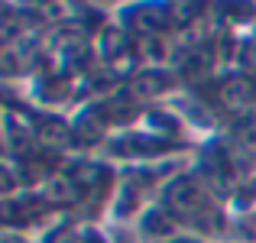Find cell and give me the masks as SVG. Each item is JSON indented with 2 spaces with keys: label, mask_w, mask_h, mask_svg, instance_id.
Segmentation results:
<instances>
[{
  "label": "cell",
  "mask_w": 256,
  "mask_h": 243,
  "mask_svg": "<svg viewBox=\"0 0 256 243\" xmlns=\"http://www.w3.org/2000/svg\"><path fill=\"white\" fill-rule=\"evenodd\" d=\"M166 204H169V214H175V218H198L208 204V194L194 178H178L166 194Z\"/></svg>",
  "instance_id": "obj_1"
},
{
  "label": "cell",
  "mask_w": 256,
  "mask_h": 243,
  "mask_svg": "<svg viewBox=\"0 0 256 243\" xmlns=\"http://www.w3.org/2000/svg\"><path fill=\"white\" fill-rule=\"evenodd\" d=\"M140 49H143L146 58H152V62H166V58L172 56V42L166 36H146L143 42H140Z\"/></svg>",
  "instance_id": "obj_5"
},
{
  "label": "cell",
  "mask_w": 256,
  "mask_h": 243,
  "mask_svg": "<svg viewBox=\"0 0 256 243\" xmlns=\"http://www.w3.org/2000/svg\"><path fill=\"white\" fill-rule=\"evenodd\" d=\"M237 146L244 152L256 156V124H240L237 126Z\"/></svg>",
  "instance_id": "obj_9"
},
{
  "label": "cell",
  "mask_w": 256,
  "mask_h": 243,
  "mask_svg": "<svg viewBox=\"0 0 256 243\" xmlns=\"http://www.w3.org/2000/svg\"><path fill=\"white\" fill-rule=\"evenodd\" d=\"M162 23H166V13L152 10V6H143V10L133 13V26L146 36H162Z\"/></svg>",
  "instance_id": "obj_4"
},
{
  "label": "cell",
  "mask_w": 256,
  "mask_h": 243,
  "mask_svg": "<svg viewBox=\"0 0 256 243\" xmlns=\"http://www.w3.org/2000/svg\"><path fill=\"white\" fill-rule=\"evenodd\" d=\"M146 230H156V234H162V237H172L175 240V230H178V227H175V218L172 214H166V211H159V214H150V218H146Z\"/></svg>",
  "instance_id": "obj_7"
},
{
  "label": "cell",
  "mask_w": 256,
  "mask_h": 243,
  "mask_svg": "<svg viewBox=\"0 0 256 243\" xmlns=\"http://www.w3.org/2000/svg\"><path fill=\"white\" fill-rule=\"evenodd\" d=\"M194 13H198V6H172L169 16H172V20H182V23H188Z\"/></svg>",
  "instance_id": "obj_11"
},
{
  "label": "cell",
  "mask_w": 256,
  "mask_h": 243,
  "mask_svg": "<svg viewBox=\"0 0 256 243\" xmlns=\"http://www.w3.org/2000/svg\"><path fill=\"white\" fill-rule=\"evenodd\" d=\"M52 243H84V234H78V230H62V234H56V240Z\"/></svg>",
  "instance_id": "obj_12"
},
{
  "label": "cell",
  "mask_w": 256,
  "mask_h": 243,
  "mask_svg": "<svg viewBox=\"0 0 256 243\" xmlns=\"http://www.w3.org/2000/svg\"><path fill=\"white\" fill-rule=\"evenodd\" d=\"M218 98H220V104L227 107V110H250L253 107V100H256V84L250 78H244V75H237V78H227L224 84H220V91H218Z\"/></svg>",
  "instance_id": "obj_2"
},
{
  "label": "cell",
  "mask_w": 256,
  "mask_h": 243,
  "mask_svg": "<svg viewBox=\"0 0 256 243\" xmlns=\"http://www.w3.org/2000/svg\"><path fill=\"white\" fill-rule=\"evenodd\" d=\"M39 140H42L46 146H52V150H62V146L68 143V133H65L62 124H46L42 133H39Z\"/></svg>",
  "instance_id": "obj_8"
},
{
  "label": "cell",
  "mask_w": 256,
  "mask_h": 243,
  "mask_svg": "<svg viewBox=\"0 0 256 243\" xmlns=\"http://www.w3.org/2000/svg\"><path fill=\"white\" fill-rule=\"evenodd\" d=\"M78 192H82V185H78L72 175H65V172L49 175L46 185H42V198L49 201V204H75Z\"/></svg>",
  "instance_id": "obj_3"
},
{
  "label": "cell",
  "mask_w": 256,
  "mask_h": 243,
  "mask_svg": "<svg viewBox=\"0 0 256 243\" xmlns=\"http://www.w3.org/2000/svg\"><path fill=\"white\" fill-rule=\"evenodd\" d=\"M172 243H198V240H192V237H175Z\"/></svg>",
  "instance_id": "obj_13"
},
{
  "label": "cell",
  "mask_w": 256,
  "mask_h": 243,
  "mask_svg": "<svg viewBox=\"0 0 256 243\" xmlns=\"http://www.w3.org/2000/svg\"><path fill=\"white\" fill-rule=\"evenodd\" d=\"M98 172H100L98 166H82V168H75V172H72V178H75L78 185H91V182L98 178Z\"/></svg>",
  "instance_id": "obj_10"
},
{
  "label": "cell",
  "mask_w": 256,
  "mask_h": 243,
  "mask_svg": "<svg viewBox=\"0 0 256 243\" xmlns=\"http://www.w3.org/2000/svg\"><path fill=\"white\" fill-rule=\"evenodd\" d=\"M166 88V78L162 75H140L133 81V98H152Z\"/></svg>",
  "instance_id": "obj_6"
}]
</instances>
